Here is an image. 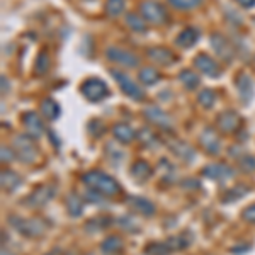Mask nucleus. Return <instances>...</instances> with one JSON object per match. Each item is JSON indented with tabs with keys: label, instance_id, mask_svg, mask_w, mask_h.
Returning a JSON list of instances; mask_svg holds the SVG:
<instances>
[{
	"label": "nucleus",
	"instance_id": "obj_20",
	"mask_svg": "<svg viewBox=\"0 0 255 255\" xmlns=\"http://www.w3.org/2000/svg\"><path fill=\"white\" fill-rule=\"evenodd\" d=\"M197 39H199V31H197L196 27H186V29L180 31L179 36L175 38V44L180 48L189 49L197 43Z\"/></svg>",
	"mask_w": 255,
	"mask_h": 255
},
{
	"label": "nucleus",
	"instance_id": "obj_11",
	"mask_svg": "<svg viewBox=\"0 0 255 255\" xmlns=\"http://www.w3.org/2000/svg\"><path fill=\"white\" fill-rule=\"evenodd\" d=\"M194 67L199 70L201 73L211 77V79H218L221 73V68H220V65H218V61L213 60L206 53H199V55L194 56Z\"/></svg>",
	"mask_w": 255,
	"mask_h": 255
},
{
	"label": "nucleus",
	"instance_id": "obj_8",
	"mask_svg": "<svg viewBox=\"0 0 255 255\" xmlns=\"http://www.w3.org/2000/svg\"><path fill=\"white\" fill-rule=\"evenodd\" d=\"M106 56H108L109 61L116 65H121L125 68H136L139 65V56L134 55L133 51L125 48H119V46H109L106 49Z\"/></svg>",
	"mask_w": 255,
	"mask_h": 255
},
{
	"label": "nucleus",
	"instance_id": "obj_47",
	"mask_svg": "<svg viewBox=\"0 0 255 255\" xmlns=\"http://www.w3.org/2000/svg\"><path fill=\"white\" fill-rule=\"evenodd\" d=\"M46 255H61V250H60V249H53L51 252L46 254Z\"/></svg>",
	"mask_w": 255,
	"mask_h": 255
},
{
	"label": "nucleus",
	"instance_id": "obj_5",
	"mask_svg": "<svg viewBox=\"0 0 255 255\" xmlns=\"http://www.w3.org/2000/svg\"><path fill=\"white\" fill-rule=\"evenodd\" d=\"M111 75L118 82L123 94H126L129 99H133V101H143V99H145V90L141 87H138V84L131 79L128 73L121 72V70H111Z\"/></svg>",
	"mask_w": 255,
	"mask_h": 255
},
{
	"label": "nucleus",
	"instance_id": "obj_12",
	"mask_svg": "<svg viewBox=\"0 0 255 255\" xmlns=\"http://www.w3.org/2000/svg\"><path fill=\"white\" fill-rule=\"evenodd\" d=\"M203 175L206 179H211V180H218V182H226L230 180L235 172H233L232 167H228L226 163H209L203 168Z\"/></svg>",
	"mask_w": 255,
	"mask_h": 255
},
{
	"label": "nucleus",
	"instance_id": "obj_33",
	"mask_svg": "<svg viewBox=\"0 0 255 255\" xmlns=\"http://www.w3.org/2000/svg\"><path fill=\"white\" fill-rule=\"evenodd\" d=\"M126 0H106V14L111 19H116L123 14Z\"/></svg>",
	"mask_w": 255,
	"mask_h": 255
},
{
	"label": "nucleus",
	"instance_id": "obj_13",
	"mask_svg": "<svg viewBox=\"0 0 255 255\" xmlns=\"http://www.w3.org/2000/svg\"><path fill=\"white\" fill-rule=\"evenodd\" d=\"M216 125L220 128L221 133L232 134V133H235L238 129V126H240V116H238L235 111H223L221 114H218Z\"/></svg>",
	"mask_w": 255,
	"mask_h": 255
},
{
	"label": "nucleus",
	"instance_id": "obj_38",
	"mask_svg": "<svg viewBox=\"0 0 255 255\" xmlns=\"http://www.w3.org/2000/svg\"><path fill=\"white\" fill-rule=\"evenodd\" d=\"M118 225L121 226L125 232H129V233H134V232H138L139 230V226L136 225V221H134V218L133 216H129V215H125V216H121L118 220Z\"/></svg>",
	"mask_w": 255,
	"mask_h": 255
},
{
	"label": "nucleus",
	"instance_id": "obj_1",
	"mask_svg": "<svg viewBox=\"0 0 255 255\" xmlns=\"http://www.w3.org/2000/svg\"><path fill=\"white\" fill-rule=\"evenodd\" d=\"M82 182L85 184L89 189L92 191L99 192V194L106 196V197H111V196H116L121 187H119L118 180L114 177H111L109 174L106 172H101V170H89L82 175Z\"/></svg>",
	"mask_w": 255,
	"mask_h": 255
},
{
	"label": "nucleus",
	"instance_id": "obj_39",
	"mask_svg": "<svg viewBox=\"0 0 255 255\" xmlns=\"http://www.w3.org/2000/svg\"><path fill=\"white\" fill-rule=\"evenodd\" d=\"M238 167H240L242 172H254L255 170V157L254 155H242L238 158Z\"/></svg>",
	"mask_w": 255,
	"mask_h": 255
},
{
	"label": "nucleus",
	"instance_id": "obj_15",
	"mask_svg": "<svg viewBox=\"0 0 255 255\" xmlns=\"http://www.w3.org/2000/svg\"><path fill=\"white\" fill-rule=\"evenodd\" d=\"M199 143H201V146H203L204 150H206L208 153H211V155L220 153V150H221L220 136H218V133L213 129V128H204V129L201 131Z\"/></svg>",
	"mask_w": 255,
	"mask_h": 255
},
{
	"label": "nucleus",
	"instance_id": "obj_10",
	"mask_svg": "<svg viewBox=\"0 0 255 255\" xmlns=\"http://www.w3.org/2000/svg\"><path fill=\"white\" fill-rule=\"evenodd\" d=\"M143 114H145V118L148 121L151 123L153 126L160 128V129H172V126H174V123H172V118L168 116L165 111H162L158 108V106H146L145 109H143Z\"/></svg>",
	"mask_w": 255,
	"mask_h": 255
},
{
	"label": "nucleus",
	"instance_id": "obj_36",
	"mask_svg": "<svg viewBox=\"0 0 255 255\" xmlns=\"http://www.w3.org/2000/svg\"><path fill=\"white\" fill-rule=\"evenodd\" d=\"M203 2L204 0H168V3L175 10H192L196 7H199Z\"/></svg>",
	"mask_w": 255,
	"mask_h": 255
},
{
	"label": "nucleus",
	"instance_id": "obj_46",
	"mask_svg": "<svg viewBox=\"0 0 255 255\" xmlns=\"http://www.w3.org/2000/svg\"><path fill=\"white\" fill-rule=\"evenodd\" d=\"M0 255H14V254H12L9 249H5V247H2V252H0Z\"/></svg>",
	"mask_w": 255,
	"mask_h": 255
},
{
	"label": "nucleus",
	"instance_id": "obj_48",
	"mask_svg": "<svg viewBox=\"0 0 255 255\" xmlns=\"http://www.w3.org/2000/svg\"><path fill=\"white\" fill-rule=\"evenodd\" d=\"M61 255H73V254H70V252H67V254H61Z\"/></svg>",
	"mask_w": 255,
	"mask_h": 255
},
{
	"label": "nucleus",
	"instance_id": "obj_34",
	"mask_svg": "<svg viewBox=\"0 0 255 255\" xmlns=\"http://www.w3.org/2000/svg\"><path fill=\"white\" fill-rule=\"evenodd\" d=\"M48 70H49V55H48V51L41 49L34 61V73L41 77V75H44V73H48Z\"/></svg>",
	"mask_w": 255,
	"mask_h": 255
},
{
	"label": "nucleus",
	"instance_id": "obj_29",
	"mask_svg": "<svg viewBox=\"0 0 255 255\" xmlns=\"http://www.w3.org/2000/svg\"><path fill=\"white\" fill-rule=\"evenodd\" d=\"M121 249H123V240H121V237H116V235L108 237L101 244V252L104 255H113L119 252Z\"/></svg>",
	"mask_w": 255,
	"mask_h": 255
},
{
	"label": "nucleus",
	"instance_id": "obj_23",
	"mask_svg": "<svg viewBox=\"0 0 255 255\" xmlns=\"http://www.w3.org/2000/svg\"><path fill=\"white\" fill-rule=\"evenodd\" d=\"M41 113L44 114V118H46L48 121H56L61 114V108L55 99L46 97L43 102H41Z\"/></svg>",
	"mask_w": 255,
	"mask_h": 255
},
{
	"label": "nucleus",
	"instance_id": "obj_40",
	"mask_svg": "<svg viewBox=\"0 0 255 255\" xmlns=\"http://www.w3.org/2000/svg\"><path fill=\"white\" fill-rule=\"evenodd\" d=\"M0 153H2V157H0V160H2V163H10L12 160H14L15 157V151L10 150V148H7L5 145H2V148H0Z\"/></svg>",
	"mask_w": 255,
	"mask_h": 255
},
{
	"label": "nucleus",
	"instance_id": "obj_28",
	"mask_svg": "<svg viewBox=\"0 0 255 255\" xmlns=\"http://www.w3.org/2000/svg\"><path fill=\"white\" fill-rule=\"evenodd\" d=\"M125 22L133 32H138V34H145V32H146V20L143 17H139L138 14H134V12L126 14Z\"/></svg>",
	"mask_w": 255,
	"mask_h": 255
},
{
	"label": "nucleus",
	"instance_id": "obj_41",
	"mask_svg": "<svg viewBox=\"0 0 255 255\" xmlns=\"http://www.w3.org/2000/svg\"><path fill=\"white\" fill-rule=\"evenodd\" d=\"M242 218H244L247 223H254L255 225V204L247 206L244 211H242Z\"/></svg>",
	"mask_w": 255,
	"mask_h": 255
},
{
	"label": "nucleus",
	"instance_id": "obj_16",
	"mask_svg": "<svg viewBox=\"0 0 255 255\" xmlns=\"http://www.w3.org/2000/svg\"><path fill=\"white\" fill-rule=\"evenodd\" d=\"M22 125H24V128H26L27 134L32 136L34 139H38V138H41L44 134L43 121H41V118L36 113H32V111H27V113H24Z\"/></svg>",
	"mask_w": 255,
	"mask_h": 255
},
{
	"label": "nucleus",
	"instance_id": "obj_26",
	"mask_svg": "<svg viewBox=\"0 0 255 255\" xmlns=\"http://www.w3.org/2000/svg\"><path fill=\"white\" fill-rule=\"evenodd\" d=\"M136 136L139 138V141H141V145H145L146 148H158L160 146V138L157 136V133H155L153 129H150V128H143V129H139L136 133Z\"/></svg>",
	"mask_w": 255,
	"mask_h": 255
},
{
	"label": "nucleus",
	"instance_id": "obj_37",
	"mask_svg": "<svg viewBox=\"0 0 255 255\" xmlns=\"http://www.w3.org/2000/svg\"><path fill=\"white\" fill-rule=\"evenodd\" d=\"M111 218L108 216H99L96 220H90L89 225L85 226V232H101V230H106L111 225Z\"/></svg>",
	"mask_w": 255,
	"mask_h": 255
},
{
	"label": "nucleus",
	"instance_id": "obj_3",
	"mask_svg": "<svg viewBox=\"0 0 255 255\" xmlns=\"http://www.w3.org/2000/svg\"><path fill=\"white\" fill-rule=\"evenodd\" d=\"M12 150L22 163H34L39 158V150L34 143V138L29 134H15L12 138Z\"/></svg>",
	"mask_w": 255,
	"mask_h": 255
},
{
	"label": "nucleus",
	"instance_id": "obj_25",
	"mask_svg": "<svg viewBox=\"0 0 255 255\" xmlns=\"http://www.w3.org/2000/svg\"><path fill=\"white\" fill-rule=\"evenodd\" d=\"M65 204H67V211L72 218H80L84 215V199L79 194H73V192L68 194Z\"/></svg>",
	"mask_w": 255,
	"mask_h": 255
},
{
	"label": "nucleus",
	"instance_id": "obj_32",
	"mask_svg": "<svg viewBox=\"0 0 255 255\" xmlns=\"http://www.w3.org/2000/svg\"><path fill=\"white\" fill-rule=\"evenodd\" d=\"M160 80V73L153 67H143L139 70V82L143 85H153Z\"/></svg>",
	"mask_w": 255,
	"mask_h": 255
},
{
	"label": "nucleus",
	"instance_id": "obj_31",
	"mask_svg": "<svg viewBox=\"0 0 255 255\" xmlns=\"http://www.w3.org/2000/svg\"><path fill=\"white\" fill-rule=\"evenodd\" d=\"M179 80L182 82L184 87L187 90H194L199 87V84H201L199 75L192 72V70H182V72L179 73Z\"/></svg>",
	"mask_w": 255,
	"mask_h": 255
},
{
	"label": "nucleus",
	"instance_id": "obj_17",
	"mask_svg": "<svg viewBox=\"0 0 255 255\" xmlns=\"http://www.w3.org/2000/svg\"><path fill=\"white\" fill-rule=\"evenodd\" d=\"M168 150H170L177 158L184 160L186 163L194 162V158H196L194 148L186 141H180V139H172V141L168 143Z\"/></svg>",
	"mask_w": 255,
	"mask_h": 255
},
{
	"label": "nucleus",
	"instance_id": "obj_9",
	"mask_svg": "<svg viewBox=\"0 0 255 255\" xmlns=\"http://www.w3.org/2000/svg\"><path fill=\"white\" fill-rule=\"evenodd\" d=\"M209 44H211L213 51H215L221 60L232 61L235 58V48H233L232 43H230L223 34H220V32H213L211 38H209Z\"/></svg>",
	"mask_w": 255,
	"mask_h": 255
},
{
	"label": "nucleus",
	"instance_id": "obj_4",
	"mask_svg": "<svg viewBox=\"0 0 255 255\" xmlns=\"http://www.w3.org/2000/svg\"><path fill=\"white\" fill-rule=\"evenodd\" d=\"M139 12H141V17L145 19L148 24H153V26H163L168 20L165 7L158 2H153V0H145V2H141Z\"/></svg>",
	"mask_w": 255,
	"mask_h": 255
},
{
	"label": "nucleus",
	"instance_id": "obj_18",
	"mask_svg": "<svg viewBox=\"0 0 255 255\" xmlns=\"http://www.w3.org/2000/svg\"><path fill=\"white\" fill-rule=\"evenodd\" d=\"M146 56H148V60H151L153 63H157V65H162V67H168V65H172V63H174V60H175L174 53H172L170 49L163 48V46L148 48Z\"/></svg>",
	"mask_w": 255,
	"mask_h": 255
},
{
	"label": "nucleus",
	"instance_id": "obj_30",
	"mask_svg": "<svg viewBox=\"0 0 255 255\" xmlns=\"http://www.w3.org/2000/svg\"><path fill=\"white\" fill-rule=\"evenodd\" d=\"M145 254L146 255H170V254H174V250H172L168 240H165V242H153V244H148L145 249Z\"/></svg>",
	"mask_w": 255,
	"mask_h": 255
},
{
	"label": "nucleus",
	"instance_id": "obj_45",
	"mask_svg": "<svg viewBox=\"0 0 255 255\" xmlns=\"http://www.w3.org/2000/svg\"><path fill=\"white\" fill-rule=\"evenodd\" d=\"M7 90H9V80L5 75H2V94H5Z\"/></svg>",
	"mask_w": 255,
	"mask_h": 255
},
{
	"label": "nucleus",
	"instance_id": "obj_14",
	"mask_svg": "<svg viewBox=\"0 0 255 255\" xmlns=\"http://www.w3.org/2000/svg\"><path fill=\"white\" fill-rule=\"evenodd\" d=\"M126 206L129 209H133L134 213L143 215V216H153L155 211H157L155 204L151 203L150 199L143 197V196H129L126 199Z\"/></svg>",
	"mask_w": 255,
	"mask_h": 255
},
{
	"label": "nucleus",
	"instance_id": "obj_6",
	"mask_svg": "<svg viewBox=\"0 0 255 255\" xmlns=\"http://www.w3.org/2000/svg\"><path fill=\"white\" fill-rule=\"evenodd\" d=\"M56 194V187L53 184H43V186H38L34 191L31 192L29 196L24 199V204L31 209H39L44 208L49 201L55 197Z\"/></svg>",
	"mask_w": 255,
	"mask_h": 255
},
{
	"label": "nucleus",
	"instance_id": "obj_42",
	"mask_svg": "<svg viewBox=\"0 0 255 255\" xmlns=\"http://www.w3.org/2000/svg\"><path fill=\"white\" fill-rule=\"evenodd\" d=\"M102 197H106V196L99 194V192L92 191V189L85 192V201H87V203H92V204H101L102 203Z\"/></svg>",
	"mask_w": 255,
	"mask_h": 255
},
{
	"label": "nucleus",
	"instance_id": "obj_19",
	"mask_svg": "<svg viewBox=\"0 0 255 255\" xmlns=\"http://www.w3.org/2000/svg\"><path fill=\"white\" fill-rule=\"evenodd\" d=\"M237 92H238V96H240V99L245 102V104H249V102L252 101V97H254V80L250 79L249 73L242 72L240 75L237 77Z\"/></svg>",
	"mask_w": 255,
	"mask_h": 255
},
{
	"label": "nucleus",
	"instance_id": "obj_7",
	"mask_svg": "<svg viewBox=\"0 0 255 255\" xmlns=\"http://www.w3.org/2000/svg\"><path fill=\"white\" fill-rule=\"evenodd\" d=\"M80 92L87 101L90 102H99V101H104L106 97L109 96V89L106 85V82H102L97 77H90V79L84 80L80 87Z\"/></svg>",
	"mask_w": 255,
	"mask_h": 255
},
{
	"label": "nucleus",
	"instance_id": "obj_22",
	"mask_svg": "<svg viewBox=\"0 0 255 255\" xmlns=\"http://www.w3.org/2000/svg\"><path fill=\"white\" fill-rule=\"evenodd\" d=\"M113 134H114V138H116L119 143H123V145L131 143L134 138H136V131H134L129 125H125V123L114 125L113 126Z\"/></svg>",
	"mask_w": 255,
	"mask_h": 255
},
{
	"label": "nucleus",
	"instance_id": "obj_43",
	"mask_svg": "<svg viewBox=\"0 0 255 255\" xmlns=\"http://www.w3.org/2000/svg\"><path fill=\"white\" fill-rule=\"evenodd\" d=\"M250 249H252V245H250V244L235 245V247H232V254H235V255H242V254H247V252H249Z\"/></svg>",
	"mask_w": 255,
	"mask_h": 255
},
{
	"label": "nucleus",
	"instance_id": "obj_35",
	"mask_svg": "<svg viewBox=\"0 0 255 255\" xmlns=\"http://www.w3.org/2000/svg\"><path fill=\"white\" fill-rule=\"evenodd\" d=\"M197 102H199L204 109H211L213 106H215V102H216V92H215V90H211V89L201 90L199 96H197Z\"/></svg>",
	"mask_w": 255,
	"mask_h": 255
},
{
	"label": "nucleus",
	"instance_id": "obj_44",
	"mask_svg": "<svg viewBox=\"0 0 255 255\" xmlns=\"http://www.w3.org/2000/svg\"><path fill=\"white\" fill-rule=\"evenodd\" d=\"M240 7L244 9H250V7H255V0H235Z\"/></svg>",
	"mask_w": 255,
	"mask_h": 255
},
{
	"label": "nucleus",
	"instance_id": "obj_21",
	"mask_svg": "<svg viewBox=\"0 0 255 255\" xmlns=\"http://www.w3.org/2000/svg\"><path fill=\"white\" fill-rule=\"evenodd\" d=\"M151 174H153V170H151L150 163L145 162V160H136V162L131 165V177H133L134 180H138L139 184L146 182L151 177Z\"/></svg>",
	"mask_w": 255,
	"mask_h": 255
},
{
	"label": "nucleus",
	"instance_id": "obj_24",
	"mask_svg": "<svg viewBox=\"0 0 255 255\" xmlns=\"http://www.w3.org/2000/svg\"><path fill=\"white\" fill-rule=\"evenodd\" d=\"M0 182H2L3 191L14 192L15 189L20 186L22 179H20L19 174H15L14 170H2V174H0Z\"/></svg>",
	"mask_w": 255,
	"mask_h": 255
},
{
	"label": "nucleus",
	"instance_id": "obj_2",
	"mask_svg": "<svg viewBox=\"0 0 255 255\" xmlns=\"http://www.w3.org/2000/svg\"><path fill=\"white\" fill-rule=\"evenodd\" d=\"M9 223L12 225V228L15 230L20 235L27 237V238H36L44 235L46 232V223L39 218H22L17 215H10L9 216Z\"/></svg>",
	"mask_w": 255,
	"mask_h": 255
},
{
	"label": "nucleus",
	"instance_id": "obj_27",
	"mask_svg": "<svg viewBox=\"0 0 255 255\" xmlns=\"http://www.w3.org/2000/svg\"><path fill=\"white\" fill-rule=\"evenodd\" d=\"M250 192V187L249 186H244V184H238V186H233L230 191L225 192L223 199H221V203L223 204H230V203H235V201L242 199L244 196H247Z\"/></svg>",
	"mask_w": 255,
	"mask_h": 255
}]
</instances>
